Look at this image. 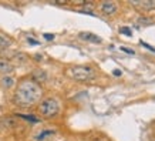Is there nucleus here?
I'll return each mask as SVG.
<instances>
[{"instance_id": "obj_1", "label": "nucleus", "mask_w": 155, "mask_h": 141, "mask_svg": "<svg viewBox=\"0 0 155 141\" xmlns=\"http://www.w3.org/2000/svg\"><path fill=\"white\" fill-rule=\"evenodd\" d=\"M43 96V90L37 81L34 80H21L17 84L14 93V103L20 107H31L40 101Z\"/></svg>"}, {"instance_id": "obj_2", "label": "nucleus", "mask_w": 155, "mask_h": 141, "mask_svg": "<svg viewBox=\"0 0 155 141\" xmlns=\"http://www.w3.org/2000/svg\"><path fill=\"white\" fill-rule=\"evenodd\" d=\"M60 111V106L56 99H46L43 100L38 106V113L41 114L44 118H51L57 116Z\"/></svg>"}, {"instance_id": "obj_3", "label": "nucleus", "mask_w": 155, "mask_h": 141, "mask_svg": "<svg viewBox=\"0 0 155 141\" xmlns=\"http://www.w3.org/2000/svg\"><path fill=\"white\" fill-rule=\"evenodd\" d=\"M71 76L77 81H88L95 77V71L90 66H75L71 69Z\"/></svg>"}, {"instance_id": "obj_4", "label": "nucleus", "mask_w": 155, "mask_h": 141, "mask_svg": "<svg viewBox=\"0 0 155 141\" xmlns=\"http://www.w3.org/2000/svg\"><path fill=\"white\" fill-rule=\"evenodd\" d=\"M117 10H118L117 5L113 3V2H104V3H101V12H103L104 14L111 16V14L117 13Z\"/></svg>"}, {"instance_id": "obj_5", "label": "nucleus", "mask_w": 155, "mask_h": 141, "mask_svg": "<svg viewBox=\"0 0 155 141\" xmlns=\"http://www.w3.org/2000/svg\"><path fill=\"white\" fill-rule=\"evenodd\" d=\"M132 6L140 7L144 10H152L155 9V0H140V2H131Z\"/></svg>"}, {"instance_id": "obj_6", "label": "nucleus", "mask_w": 155, "mask_h": 141, "mask_svg": "<svg viewBox=\"0 0 155 141\" xmlns=\"http://www.w3.org/2000/svg\"><path fill=\"white\" fill-rule=\"evenodd\" d=\"M80 37L83 39V40L93 42V43H100V42H101V39H100L98 36H95V34H93V33H87V32H83V33H80Z\"/></svg>"}, {"instance_id": "obj_7", "label": "nucleus", "mask_w": 155, "mask_h": 141, "mask_svg": "<svg viewBox=\"0 0 155 141\" xmlns=\"http://www.w3.org/2000/svg\"><path fill=\"white\" fill-rule=\"evenodd\" d=\"M12 71H13V66L10 64L9 61L0 60V73H2V74H9Z\"/></svg>"}, {"instance_id": "obj_8", "label": "nucleus", "mask_w": 155, "mask_h": 141, "mask_svg": "<svg viewBox=\"0 0 155 141\" xmlns=\"http://www.w3.org/2000/svg\"><path fill=\"white\" fill-rule=\"evenodd\" d=\"M13 84H14L13 77H10V76H5V77L2 79V86H3V87H6V89H10Z\"/></svg>"}, {"instance_id": "obj_9", "label": "nucleus", "mask_w": 155, "mask_h": 141, "mask_svg": "<svg viewBox=\"0 0 155 141\" xmlns=\"http://www.w3.org/2000/svg\"><path fill=\"white\" fill-rule=\"evenodd\" d=\"M10 46H12V40L7 39L6 36H3V34H0V47L2 49H7Z\"/></svg>"}, {"instance_id": "obj_10", "label": "nucleus", "mask_w": 155, "mask_h": 141, "mask_svg": "<svg viewBox=\"0 0 155 141\" xmlns=\"http://www.w3.org/2000/svg\"><path fill=\"white\" fill-rule=\"evenodd\" d=\"M120 33L125 34V36H132V30L130 27H121L120 29Z\"/></svg>"}, {"instance_id": "obj_11", "label": "nucleus", "mask_w": 155, "mask_h": 141, "mask_svg": "<svg viewBox=\"0 0 155 141\" xmlns=\"http://www.w3.org/2000/svg\"><path fill=\"white\" fill-rule=\"evenodd\" d=\"M51 134H54V131H43L41 134L37 136V140H44L47 136H51Z\"/></svg>"}, {"instance_id": "obj_12", "label": "nucleus", "mask_w": 155, "mask_h": 141, "mask_svg": "<svg viewBox=\"0 0 155 141\" xmlns=\"http://www.w3.org/2000/svg\"><path fill=\"white\" fill-rule=\"evenodd\" d=\"M23 118H26V120H30V121H33V123H37L38 121V118L36 117H30V116H21Z\"/></svg>"}, {"instance_id": "obj_13", "label": "nucleus", "mask_w": 155, "mask_h": 141, "mask_svg": "<svg viewBox=\"0 0 155 141\" xmlns=\"http://www.w3.org/2000/svg\"><path fill=\"white\" fill-rule=\"evenodd\" d=\"M27 42L30 43V44H33V46H38V42H37V40H34V39H31V37H28Z\"/></svg>"}, {"instance_id": "obj_14", "label": "nucleus", "mask_w": 155, "mask_h": 141, "mask_svg": "<svg viewBox=\"0 0 155 141\" xmlns=\"http://www.w3.org/2000/svg\"><path fill=\"white\" fill-rule=\"evenodd\" d=\"M44 39H46V40H53V39H54V34L46 33V34H44Z\"/></svg>"}, {"instance_id": "obj_15", "label": "nucleus", "mask_w": 155, "mask_h": 141, "mask_svg": "<svg viewBox=\"0 0 155 141\" xmlns=\"http://www.w3.org/2000/svg\"><path fill=\"white\" fill-rule=\"evenodd\" d=\"M125 53H128V54H134V50H128V49H122Z\"/></svg>"}, {"instance_id": "obj_16", "label": "nucleus", "mask_w": 155, "mask_h": 141, "mask_svg": "<svg viewBox=\"0 0 155 141\" xmlns=\"http://www.w3.org/2000/svg\"><path fill=\"white\" fill-rule=\"evenodd\" d=\"M114 76H121V71H120V70H114Z\"/></svg>"}, {"instance_id": "obj_17", "label": "nucleus", "mask_w": 155, "mask_h": 141, "mask_svg": "<svg viewBox=\"0 0 155 141\" xmlns=\"http://www.w3.org/2000/svg\"><path fill=\"white\" fill-rule=\"evenodd\" d=\"M97 141H103V140H97Z\"/></svg>"}]
</instances>
